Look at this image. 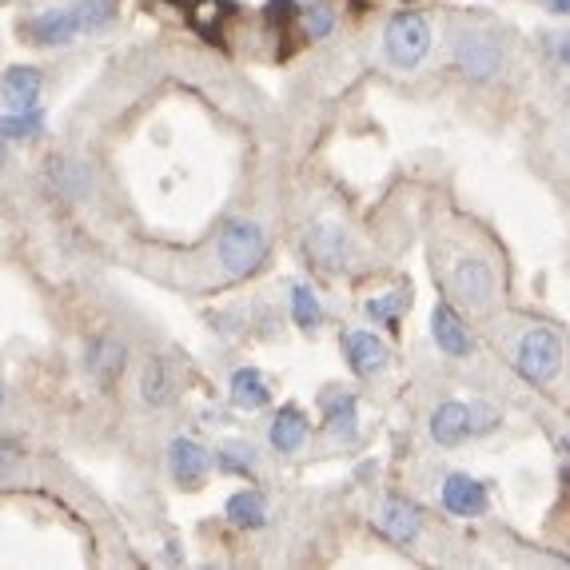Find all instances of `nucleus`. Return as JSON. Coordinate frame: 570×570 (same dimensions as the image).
I'll return each instance as SVG.
<instances>
[{
  "label": "nucleus",
  "mask_w": 570,
  "mask_h": 570,
  "mask_svg": "<svg viewBox=\"0 0 570 570\" xmlns=\"http://www.w3.org/2000/svg\"><path fill=\"white\" fill-rule=\"evenodd\" d=\"M76 8H80L84 32H100V28H108L112 16H116V0H76Z\"/></svg>",
  "instance_id": "nucleus-22"
},
{
  "label": "nucleus",
  "mask_w": 570,
  "mask_h": 570,
  "mask_svg": "<svg viewBox=\"0 0 570 570\" xmlns=\"http://www.w3.org/2000/svg\"><path fill=\"white\" fill-rule=\"evenodd\" d=\"M84 24H80V8L68 4V8H48L40 12L36 20H28V36L36 44H68L72 36H80Z\"/></svg>",
  "instance_id": "nucleus-5"
},
{
  "label": "nucleus",
  "mask_w": 570,
  "mask_h": 570,
  "mask_svg": "<svg viewBox=\"0 0 570 570\" xmlns=\"http://www.w3.org/2000/svg\"><path fill=\"white\" fill-rule=\"evenodd\" d=\"M303 28H307V36H311V40H323V36L331 32V12H327L323 4L307 8V12H303Z\"/></svg>",
  "instance_id": "nucleus-26"
},
{
  "label": "nucleus",
  "mask_w": 570,
  "mask_h": 570,
  "mask_svg": "<svg viewBox=\"0 0 570 570\" xmlns=\"http://www.w3.org/2000/svg\"><path fill=\"white\" fill-rule=\"evenodd\" d=\"M451 287H455V295H459L463 303L487 307L491 295H495V272H491V264H483V260H463V264H455V272H451Z\"/></svg>",
  "instance_id": "nucleus-4"
},
{
  "label": "nucleus",
  "mask_w": 570,
  "mask_h": 570,
  "mask_svg": "<svg viewBox=\"0 0 570 570\" xmlns=\"http://www.w3.org/2000/svg\"><path fill=\"white\" fill-rule=\"evenodd\" d=\"M431 435H435V443H443V447H455V443H463L467 435H471V427H467V407L463 403H439L435 407V415H431Z\"/></svg>",
  "instance_id": "nucleus-13"
},
{
  "label": "nucleus",
  "mask_w": 570,
  "mask_h": 570,
  "mask_svg": "<svg viewBox=\"0 0 570 570\" xmlns=\"http://www.w3.org/2000/svg\"><path fill=\"white\" fill-rule=\"evenodd\" d=\"M431 48V24L419 16V12H399L391 16V24L383 28V56L391 60V68L399 72H411L423 64Z\"/></svg>",
  "instance_id": "nucleus-1"
},
{
  "label": "nucleus",
  "mask_w": 570,
  "mask_h": 570,
  "mask_svg": "<svg viewBox=\"0 0 570 570\" xmlns=\"http://www.w3.org/2000/svg\"><path fill=\"white\" fill-rule=\"evenodd\" d=\"M291 315H295V323H299L303 331H315V327H319L323 311H319V299H315V291L307 284L291 287Z\"/></svg>",
  "instance_id": "nucleus-21"
},
{
  "label": "nucleus",
  "mask_w": 570,
  "mask_h": 570,
  "mask_svg": "<svg viewBox=\"0 0 570 570\" xmlns=\"http://www.w3.org/2000/svg\"><path fill=\"white\" fill-rule=\"evenodd\" d=\"M379 527L395 539V543H411L419 535V507L403 503V499H387L379 507Z\"/></svg>",
  "instance_id": "nucleus-14"
},
{
  "label": "nucleus",
  "mask_w": 570,
  "mask_h": 570,
  "mask_svg": "<svg viewBox=\"0 0 570 570\" xmlns=\"http://www.w3.org/2000/svg\"><path fill=\"white\" fill-rule=\"evenodd\" d=\"M431 335H435L439 351H447V355H467L471 351V335H467V327H463V319L455 315L451 303H435V311H431Z\"/></svg>",
  "instance_id": "nucleus-9"
},
{
  "label": "nucleus",
  "mask_w": 570,
  "mask_h": 570,
  "mask_svg": "<svg viewBox=\"0 0 570 570\" xmlns=\"http://www.w3.org/2000/svg\"><path fill=\"white\" fill-rule=\"evenodd\" d=\"M307 248H311L315 264H319L323 272L347 268V236H343V228H335V224H319V228L311 232Z\"/></svg>",
  "instance_id": "nucleus-10"
},
{
  "label": "nucleus",
  "mask_w": 570,
  "mask_h": 570,
  "mask_svg": "<svg viewBox=\"0 0 570 570\" xmlns=\"http://www.w3.org/2000/svg\"><path fill=\"white\" fill-rule=\"evenodd\" d=\"M208 467H212V455H208L196 439H172V447H168V471H172V479H176L180 487L204 483Z\"/></svg>",
  "instance_id": "nucleus-6"
},
{
  "label": "nucleus",
  "mask_w": 570,
  "mask_h": 570,
  "mask_svg": "<svg viewBox=\"0 0 570 570\" xmlns=\"http://www.w3.org/2000/svg\"><path fill=\"white\" fill-rule=\"evenodd\" d=\"M455 60L471 80H487L499 72V44L491 36H459L455 40Z\"/></svg>",
  "instance_id": "nucleus-7"
},
{
  "label": "nucleus",
  "mask_w": 570,
  "mask_h": 570,
  "mask_svg": "<svg viewBox=\"0 0 570 570\" xmlns=\"http://www.w3.org/2000/svg\"><path fill=\"white\" fill-rule=\"evenodd\" d=\"M443 507L451 515H463V519L483 515L487 511V487L479 479H471V475H451L443 483Z\"/></svg>",
  "instance_id": "nucleus-8"
},
{
  "label": "nucleus",
  "mask_w": 570,
  "mask_h": 570,
  "mask_svg": "<svg viewBox=\"0 0 570 570\" xmlns=\"http://www.w3.org/2000/svg\"><path fill=\"white\" fill-rule=\"evenodd\" d=\"M252 463H256V451L248 443H228L220 451V467L224 471H252Z\"/></svg>",
  "instance_id": "nucleus-25"
},
{
  "label": "nucleus",
  "mask_w": 570,
  "mask_h": 570,
  "mask_svg": "<svg viewBox=\"0 0 570 570\" xmlns=\"http://www.w3.org/2000/svg\"><path fill=\"white\" fill-rule=\"evenodd\" d=\"M268 387H264V375L256 371V367H240L236 375H232V403L240 407V411H260V407H268Z\"/></svg>",
  "instance_id": "nucleus-16"
},
{
  "label": "nucleus",
  "mask_w": 570,
  "mask_h": 570,
  "mask_svg": "<svg viewBox=\"0 0 570 570\" xmlns=\"http://www.w3.org/2000/svg\"><path fill=\"white\" fill-rule=\"evenodd\" d=\"M228 519L236 527H264L268 523V503L260 491H240L228 499Z\"/></svg>",
  "instance_id": "nucleus-19"
},
{
  "label": "nucleus",
  "mask_w": 570,
  "mask_h": 570,
  "mask_svg": "<svg viewBox=\"0 0 570 570\" xmlns=\"http://www.w3.org/2000/svg\"><path fill=\"white\" fill-rule=\"evenodd\" d=\"M551 12H570V0H547Z\"/></svg>",
  "instance_id": "nucleus-29"
},
{
  "label": "nucleus",
  "mask_w": 570,
  "mask_h": 570,
  "mask_svg": "<svg viewBox=\"0 0 570 570\" xmlns=\"http://www.w3.org/2000/svg\"><path fill=\"white\" fill-rule=\"evenodd\" d=\"M268 439H272V447H276L280 455L299 451V447H303V439H307V419H303V411H299V407H284V411L272 419Z\"/></svg>",
  "instance_id": "nucleus-15"
},
{
  "label": "nucleus",
  "mask_w": 570,
  "mask_h": 570,
  "mask_svg": "<svg viewBox=\"0 0 570 570\" xmlns=\"http://www.w3.org/2000/svg\"><path fill=\"white\" fill-rule=\"evenodd\" d=\"M559 60H563V64H570V32L559 40Z\"/></svg>",
  "instance_id": "nucleus-28"
},
{
  "label": "nucleus",
  "mask_w": 570,
  "mask_h": 570,
  "mask_svg": "<svg viewBox=\"0 0 570 570\" xmlns=\"http://www.w3.org/2000/svg\"><path fill=\"white\" fill-rule=\"evenodd\" d=\"M323 423L339 439H355V399L351 395H331L323 407Z\"/></svg>",
  "instance_id": "nucleus-20"
},
{
  "label": "nucleus",
  "mask_w": 570,
  "mask_h": 570,
  "mask_svg": "<svg viewBox=\"0 0 570 570\" xmlns=\"http://www.w3.org/2000/svg\"><path fill=\"white\" fill-rule=\"evenodd\" d=\"M559 363H563V343L555 331L547 327H535L519 339L515 347V367L531 379V383H551L559 375Z\"/></svg>",
  "instance_id": "nucleus-3"
},
{
  "label": "nucleus",
  "mask_w": 570,
  "mask_h": 570,
  "mask_svg": "<svg viewBox=\"0 0 570 570\" xmlns=\"http://www.w3.org/2000/svg\"><path fill=\"white\" fill-rule=\"evenodd\" d=\"M268 256V236L260 232V224L252 220H236L224 228L220 236V264L232 276H252Z\"/></svg>",
  "instance_id": "nucleus-2"
},
{
  "label": "nucleus",
  "mask_w": 570,
  "mask_h": 570,
  "mask_svg": "<svg viewBox=\"0 0 570 570\" xmlns=\"http://www.w3.org/2000/svg\"><path fill=\"white\" fill-rule=\"evenodd\" d=\"M40 96V72L36 68H8L4 72V116L36 108Z\"/></svg>",
  "instance_id": "nucleus-12"
},
{
  "label": "nucleus",
  "mask_w": 570,
  "mask_h": 570,
  "mask_svg": "<svg viewBox=\"0 0 570 570\" xmlns=\"http://www.w3.org/2000/svg\"><path fill=\"white\" fill-rule=\"evenodd\" d=\"M467 427H471V435H487V431H495L499 427V411L491 407V403H471L467 407Z\"/></svg>",
  "instance_id": "nucleus-24"
},
{
  "label": "nucleus",
  "mask_w": 570,
  "mask_h": 570,
  "mask_svg": "<svg viewBox=\"0 0 570 570\" xmlns=\"http://www.w3.org/2000/svg\"><path fill=\"white\" fill-rule=\"evenodd\" d=\"M140 399L148 407H164L172 399V371L164 359H148L140 371Z\"/></svg>",
  "instance_id": "nucleus-18"
},
{
  "label": "nucleus",
  "mask_w": 570,
  "mask_h": 570,
  "mask_svg": "<svg viewBox=\"0 0 570 570\" xmlns=\"http://www.w3.org/2000/svg\"><path fill=\"white\" fill-rule=\"evenodd\" d=\"M40 128H44L40 108H28V112H8V116H4V140H24V136H36Z\"/></svg>",
  "instance_id": "nucleus-23"
},
{
  "label": "nucleus",
  "mask_w": 570,
  "mask_h": 570,
  "mask_svg": "<svg viewBox=\"0 0 570 570\" xmlns=\"http://www.w3.org/2000/svg\"><path fill=\"white\" fill-rule=\"evenodd\" d=\"M168 4H180V8H192L196 0H168Z\"/></svg>",
  "instance_id": "nucleus-30"
},
{
  "label": "nucleus",
  "mask_w": 570,
  "mask_h": 570,
  "mask_svg": "<svg viewBox=\"0 0 570 570\" xmlns=\"http://www.w3.org/2000/svg\"><path fill=\"white\" fill-rule=\"evenodd\" d=\"M399 303H403V295H375V299H367V315H371V319H383V323H395Z\"/></svg>",
  "instance_id": "nucleus-27"
},
{
  "label": "nucleus",
  "mask_w": 570,
  "mask_h": 570,
  "mask_svg": "<svg viewBox=\"0 0 570 570\" xmlns=\"http://www.w3.org/2000/svg\"><path fill=\"white\" fill-rule=\"evenodd\" d=\"M88 371L96 375V383H112L120 371H124V343H116V339H100V343H92V351H88Z\"/></svg>",
  "instance_id": "nucleus-17"
},
{
  "label": "nucleus",
  "mask_w": 570,
  "mask_h": 570,
  "mask_svg": "<svg viewBox=\"0 0 570 570\" xmlns=\"http://www.w3.org/2000/svg\"><path fill=\"white\" fill-rule=\"evenodd\" d=\"M343 347H347V359H351L355 375H375V371L387 367V347L371 331H347Z\"/></svg>",
  "instance_id": "nucleus-11"
},
{
  "label": "nucleus",
  "mask_w": 570,
  "mask_h": 570,
  "mask_svg": "<svg viewBox=\"0 0 570 570\" xmlns=\"http://www.w3.org/2000/svg\"><path fill=\"white\" fill-rule=\"evenodd\" d=\"M563 451H567V455H570V435H567V439H563Z\"/></svg>",
  "instance_id": "nucleus-31"
}]
</instances>
